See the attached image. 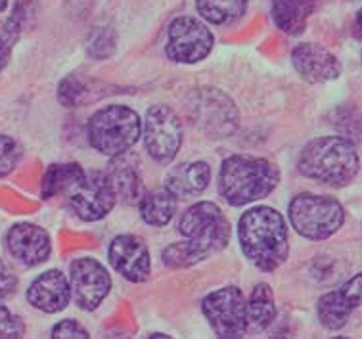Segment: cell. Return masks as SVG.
I'll return each mask as SVG.
<instances>
[{"label":"cell","mask_w":362,"mask_h":339,"mask_svg":"<svg viewBox=\"0 0 362 339\" xmlns=\"http://www.w3.org/2000/svg\"><path fill=\"white\" fill-rule=\"evenodd\" d=\"M27 299L42 313H59L71 299V287L59 270H48L40 274L39 278H35L33 284L27 289Z\"/></svg>","instance_id":"cell-18"},{"label":"cell","mask_w":362,"mask_h":339,"mask_svg":"<svg viewBox=\"0 0 362 339\" xmlns=\"http://www.w3.org/2000/svg\"><path fill=\"white\" fill-rule=\"evenodd\" d=\"M139 203L140 215L150 226H165L177 213V197L167 188L146 192Z\"/></svg>","instance_id":"cell-22"},{"label":"cell","mask_w":362,"mask_h":339,"mask_svg":"<svg viewBox=\"0 0 362 339\" xmlns=\"http://www.w3.org/2000/svg\"><path fill=\"white\" fill-rule=\"evenodd\" d=\"M83 173H85V169L79 163L50 165V169L47 171L45 180H42V197L48 200V197L64 194L71 186L73 180L79 178Z\"/></svg>","instance_id":"cell-24"},{"label":"cell","mask_w":362,"mask_h":339,"mask_svg":"<svg viewBox=\"0 0 362 339\" xmlns=\"http://www.w3.org/2000/svg\"><path fill=\"white\" fill-rule=\"evenodd\" d=\"M358 305H361V274H355L345 286L322 295L316 305V313L320 324L326 330H339L347 324L351 313Z\"/></svg>","instance_id":"cell-14"},{"label":"cell","mask_w":362,"mask_h":339,"mask_svg":"<svg viewBox=\"0 0 362 339\" xmlns=\"http://www.w3.org/2000/svg\"><path fill=\"white\" fill-rule=\"evenodd\" d=\"M186 117L209 138H226L240 127V111L228 94L217 86H198L185 98Z\"/></svg>","instance_id":"cell-5"},{"label":"cell","mask_w":362,"mask_h":339,"mask_svg":"<svg viewBox=\"0 0 362 339\" xmlns=\"http://www.w3.org/2000/svg\"><path fill=\"white\" fill-rule=\"evenodd\" d=\"M196 6L213 25H230L244 16L247 0H196Z\"/></svg>","instance_id":"cell-23"},{"label":"cell","mask_w":362,"mask_h":339,"mask_svg":"<svg viewBox=\"0 0 362 339\" xmlns=\"http://www.w3.org/2000/svg\"><path fill=\"white\" fill-rule=\"evenodd\" d=\"M8 251L25 267H35L48 259L50 255V236L31 222H21L10 229L6 236Z\"/></svg>","instance_id":"cell-15"},{"label":"cell","mask_w":362,"mask_h":339,"mask_svg":"<svg viewBox=\"0 0 362 339\" xmlns=\"http://www.w3.org/2000/svg\"><path fill=\"white\" fill-rule=\"evenodd\" d=\"M182 144V125L177 111L169 105H153L146 113L144 146L161 165L171 163Z\"/></svg>","instance_id":"cell-10"},{"label":"cell","mask_w":362,"mask_h":339,"mask_svg":"<svg viewBox=\"0 0 362 339\" xmlns=\"http://www.w3.org/2000/svg\"><path fill=\"white\" fill-rule=\"evenodd\" d=\"M115 45L117 39L112 27H94L86 40V52L94 59H105L115 52Z\"/></svg>","instance_id":"cell-25"},{"label":"cell","mask_w":362,"mask_h":339,"mask_svg":"<svg viewBox=\"0 0 362 339\" xmlns=\"http://www.w3.org/2000/svg\"><path fill=\"white\" fill-rule=\"evenodd\" d=\"M245 314H247V330H255V332H263L274 322L276 305L269 284H257L253 287L250 301L245 303Z\"/></svg>","instance_id":"cell-21"},{"label":"cell","mask_w":362,"mask_h":339,"mask_svg":"<svg viewBox=\"0 0 362 339\" xmlns=\"http://www.w3.org/2000/svg\"><path fill=\"white\" fill-rule=\"evenodd\" d=\"M205 318L218 338H242L247 332L244 294L234 286L221 287L202 301Z\"/></svg>","instance_id":"cell-9"},{"label":"cell","mask_w":362,"mask_h":339,"mask_svg":"<svg viewBox=\"0 0 362 339\" xmlns=\"http://www.w3.org/2000/svg\"><path fill=\"white\" fill-rule=\"evenodd\" d=\"M291 62H293L296 71L313 85L334 81L341 73V66L336 56L313 42L296 46V50L291 52Z\"/></svg>","instance_id":"cell-17"},{"label":"cell","mask_w":362,"mask_h":339,"mask_svg":"<svg viewBox=\"0 0 362 339\" xmlns=\"http://www.w3.org/2000/svg\"><path fill=\"white\" fill-rule=\"evenodd\" d=\"M105 178L112 186L115 200L125 205H136L146 194L144 180L140 175L139 159L129 154H119L107 165Z\"/></svg>","instance_id":"cell-16"},{"label":"cell","mask_w":362,"mask_h":339,"mask_svg":"<svg viewBox=\"0 0 362 339\" xmlns=\"http://www.w3.org/2000/svg\"><path fill=\"white\" fill-rule=\"evenodd\" d=\"M315 10V0H272V18L278 29L288 35H301Z\"/></svg>","instance_id":"cell-20"},{"label":"cell","mask_w":362,"mask_h":339,"mask_svg":"<svg viewBox=\"0 0 362 339\" xmlns=\"http://www.w3.org/2000/svg\"><path fill=\"white\" fill-rule=\"evenodd\" d=\"M278 178V169L267 159L232 156L224 159L218 173V192L230 205L242 207L269 196Z\"/></svg>","instance_id":"cell-4"},{"label":"cell","mask_w":362,"mask_h":339,"mask_svg":"<svg viewBox=\"0 0 362 339\" xmlns=\"http://www.w3.org/2000/svg\"><path fill=\"white\" fill-rule=\"evenodd\" d=\"M71 292L83 311H96L112 289L110 274L93 257H81L71 263Z\"/></svg>","instance_id":"cell-12"},{"label":"cell","mask_w":362,"mask_h":339,"mask_svg":"<svg viewBox=\"0 0 362 339\" xmlns=\"http://www.w3.org/2000/svg\"><path fill=\"white\" fill-rule=\"evenodd\" d=\"M211 178L209 165L204 161H186L169 171V175L165 178V188L171 192L175 197H188L199 196Z\"/></svg>","instance_id":"cell-19"},{"label":"cell","mask_w":362,"mask_h":339,"mask_svg":"<svg viewBox=\"0 0 362 339\" xmlns=\"http://www.w3.org/2000/svg\"><path fill=\"white\" fill-rule=\"evenodd\" d=\"M213 48V35L196 18L180 16L169 25L167 56L178 64H196L207 58Z\"/></svg>","instance_id":"cell-11"},{"label":"cell","mask_w":362,"mask_h":339,"mask_svg":"<svg viewBox=\"0 0 362 339\" xmlns=\"http://www.w3.org/2000/svg\"><path fill=\"white\" fill-rule=\"evenodd\" d=\"M25 333V326L20 316L10 313V309L0 306V339H18Z\"/></svg>","instance_id":"cell-27"},{"label":"cell","mask_w":362,"mask_h":339,"mask_svg":"<svg viewBox=\"0 0 362 339\" xmlns=\"http://www.w3.org/2000/svg\"><path fill=\"white\" fill-rule=\"evenodd\" d=\"M238 236L245 257L264 272L276 270L288 259V229L276 209L261 205L245 211Z\"/></svg>","instance_id":"cell-2"},{"label":"cell","mask_w":362,"mask_h":339,"mask_svg":"<svg viewBox=\"0 0 362 339\" xmlns=\"http://www.w3.org/2000/svg\"><path fill=\"white\" fill-rule=\"evenodd\" d=\"M290 221L305 238L326 240L341 229L345 211L334 197L299 194L290 203Z\"/></svg>","instance_id":"cell-7"},{"label":"cell","mask_w":362,"mask_h":339,"mask_svg":"<svg viewBox=\"0 0 362 339\" xmlns=\"http://www.w3.org/2000/svg\"><path fill=\"white\" fill-rule=\"evenodd\" d=\"M8 59H10V42L4 39H0V71L6 67Z\"/></svg>","instance_id":"cell-30"},{"label":"cell","mask_w":362,"mask_h":339,"mask_svg":"<svg viewBox=\"0 0 362 339\" xmlns=\"http://www.w3.org/2000/svg\"><path fill=\"white\" fill-rule=\"evenodd\" d=\"M18 287V278L10 268L0 261V299H4L8 295H12Z\"/></svg>","instance_id":"cell-29"},{"label":"cell","mask_w":362,"mask_h":339,"mask_svg":"<svg viewBox=\"0 0 362 339\" xmlns=\"http://www.w3.org/2000/svg\"><path fill=\"white\" fill-rule=\"evenodd\" d=\"M178 230L186 240L173 243L163 251V263L169 268H188L209 259L211 255L226 248L230 240V224L221 207L211 202H199L186 209Z\"/></svg>","instance_id":"cell-1"},{"label":"cell","mask_w":362,"mask_h":339,"mask_svg":"<svg viewBox=\"0 0 362 339\" xmlns=\"http://www.w3.org/2000/svg\"><path fill=\"white\" fill-rule=\"evenodd\" d=\"M67 205L81 221L94 222L104 219L115 205V194L105 178V173L90 171L75 178L64 192Z\"/></svg>","instance_id":"cell-8"},{"label":"cell","mask_w":362,"mask_h":339,"mask_svg":"<svg viewBox=\"0 0 362 339\" xmlns=\"http://www.w3.org/2000/svg\"><path fill=\"white\" fill-rule=\"evenodd\" d=\"M299 173L316 183L345 186L358 173L361 159L351 140L339 137H322L310 140L297 161Z\"/></svg>","instance_id":"cell-3"},{"label":"cell","mask_w":362,"mask_h":339,"mask_svg":"<svg viewBox=\"0 0 362 339\" xmlns=\"http://www.w3.org/2000/svg\"><path fill=\"white\" fill-rule=\"evenodd\" d=\"M54 339H88V332L75 320H62L52 328Z\"/></svg>","instance_id":"cell-28"},{"label":"cell","mask_w":362,"mask_h":339,"mask_svg":"<svg viewBox=\"0 0 362 339\" xmlns=\"http://www.w3.org/2000/svg\"><path fill=\"white\" fill-rule=\"evenodd\" d=\"M6 6H8V0H0V13L6 10Z\"/></svg>","instance_id":"cell-31"},{"label":"cell","mask_w":362,"mask_h":339,"mask_svg":"<svg viewBox=\"0 0 362 339\" xmlns=\"http://www.w3.org/2000/svg\"><path fill=\"white\" fill-rule=\"evenodd\" d=\"M21 146L13 138L0 134V178L8 176L21 159Z\"/></svg>","instance_id":"cell-26"},{"label":"cell","mask_w":362,"mask_h":339,"mask_svg":"<svg viewBox=\"0 0 362 339\" xmlns=\"http://www.w3.org/2000/svg\"><path fill=\"white\" fill-rule=\"evenodd\" d=\"M110 261L129 282H144L150 276V251L139 236H117L110 246Z\"/></svg>","instance_id":"cell-13"},{"label":"cell","mask_w":362,"mask_h":339,"mask_svg":"<svg viewBox=\"0 0 362 339\" xmlns=\"http://www.w3.org/2000/svg\"><path fill=\"white\" fill-rule=\"evenodd\" d=\"M140 119L127 105H107L96 111L88 123V140L94 150L105 156L125 154L140 137Z\"/></svg>","instance_id":"cell-6"}]
</instances>
